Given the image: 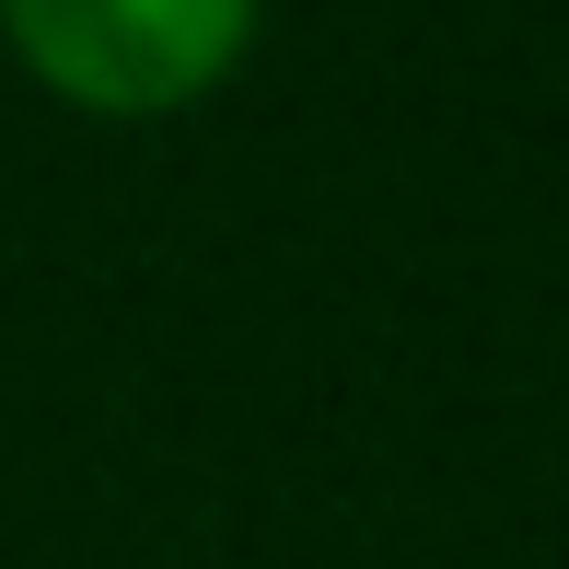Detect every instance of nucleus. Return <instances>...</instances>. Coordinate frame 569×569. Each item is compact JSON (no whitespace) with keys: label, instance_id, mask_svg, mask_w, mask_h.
Here are the masks:
<instances>
[{"label":"nucleus","instance_id":"nucleus-1","mask_svg":"<svg viewBox=\"0 0 569 569\" xmlns=\"http://www.w3.org/2000/svg\"><path fill=\"white\" fill-rule=\"evenodd\" d=\"M0 36L93 117H174L244 59L256 0H0Z\"/></svg>","mask_w":569,"mask_h":569}]
</instances>
